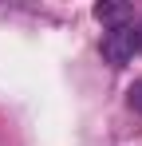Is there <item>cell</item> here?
<instances>
[{
    "instance_id": "cell-1",
    "label": "cell",
    "mask_w": 142,
    "mask_h": 146,
    "mask_svg": "<svg viewBox=\"0 0 142 146\" xmlns=\"http://www.w3.org/2000/svg\"><path fill=\"white\" fill-rule=\"evenodd\" d=\"M138 48H142V44H138V28H134V24H126V28H111V32L103 36V59H107L111 67L130 63Z\"/></svg>"
},
{
    "instance_id": "cell-2",
    "label": "cell",
    "mask_w": 142,
    "mask_h": 146,
    "mask_svg": "<svg viewBox=\"0 0 142 146\" xmlns=\"http://www.w3.org/2000/svg\"><path fill=\"white\" fill-rule=\"evenodd\" d=\"M95 16L103 20V24H111V28H126L130 24V4H111V0H103V4H95Z\"/></svg>"
},
{
    "instance_id": "cell-3",
    "label": "cell",
    "mask_w": 142,
    "mask_h": 146,
    "mask_svg": "<svg viewBox=\"0 0 142 146\" xmlns=\"http://www.w3.org/2000/svg\"><path fill=\"white\" fill-rule=\"evenodd\" d=\"M126 103H130L134 111H142V79L134 83V87H130V91H126Z\"/></svg>"
}]
</instances>
